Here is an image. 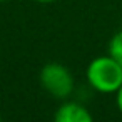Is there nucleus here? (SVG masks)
I'll return each mask as SVG.
<instances>
[{
  "label": "nucleus",
  "mask_w": 122,
  "mask_h": 122,
  "mask_svg": "<svg viewBox=\"0 0 122 122\" xmlns=\"http://www.w3.org/2000/svg\"><path fill=\"white\" fill-rule=\"evenodd\" d=\"M87 84L100 94H115L122 85V65L110 55L92 59L85 69Z\"/></svg>",
  "instance_id": "f257e3e1"
},
{
  "label": "nucleus",
  "mask_w": 122,
  "mask_h": 122,
  "mask_svg": "<svg viewBox=\"0 0 122 122\" xmlns=\"http://www.w3.org/2000/svg\"><path fill=\"white\" fill-rule=\"evenodd\" d=\"M39 82L49 95L59 100H67L75 89V80L72 72L69 70V67L59 62L45 64L40 69Z\"/></svg>",
  "instance_id": "f03ea898"
},
{
  "label": "nucleus",
  "mask_w": 122,
  "mask_h": 122,
  "mask_svg": "<svg viewBox=\"0 0 122 122\" xmlns=\"http://www.w3.org/2000/svg\"><path fill=\"white\" fill-rule=\"evenodd\" d=\"M54 122H94V117L80 102L64 100L54 114Z\"/></svg>",
  "instance_id": "7ed1b4c3"
},
{
  "label": "nucleus",
  "mask_w": 122,
  "mask_h": 122,
  "mask_svg": "<svg viewBox=\"0 0 122 122\" xmlns=\"http://www.w3.org/2000/svg\"><path fill=\"white\" fill-rule=\"evenodd\" d=\"M109 54L122 65V29L114 34V37L109 42Z\"/></svg>",
  "instance_id": "20e7f679"
},
{
  "label": "nucleus",
  "mask_w": 122,
  "mask_h": 122,
  "mask_svg": "<svg viewBox=\"0 0 122 122\" xmlns=\"http://www.w3.org/2000/svg\"><path fill=\"white\" fill-rule=\"evenodd\" d=\"M115 95V105H117V109H119V112L122 114V85L119 87V90L114 94Z\"/></svg>",
  "instance_id": "39448f33"
},
{
  "label": "nucleus",
  "mask_w": 122,
  "mask_h": 122,
  "mask_svg": "<svg viewBox=\"0 0 122 122\" xmlns=\"http://www.w3.org/2000/svg\"><path fill=\"white\" fill-rule=\"evenodd\" d=\"M35 2H39V4H54L57 0H35Z\"/></svg>",
  "instance_id": "423d86ee"
},
{
  "label": "nucleus",
  "mask_w": 122,
  "mask_h": 122,
  "mask_svg": "<svg viewBox=\"0 0 122 122\" xmlns=\"http://www.w3.org/2000/svg\"><path fill=\"white\" fill-rule=\"evenodd\" d=\"M0 2H7V0H0Z\"/></svg>",
  "instance_id": "0eeeda50"
}]
</instances>
